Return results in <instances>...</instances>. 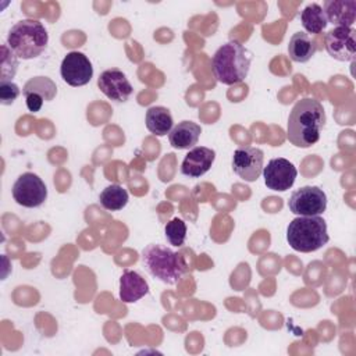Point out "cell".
Here are the masks:
<instances>
[{
	"label": "cell",
	"mask_w": 356,
	"mask_h": 356,
	"mask_svg": "<svg viewBox=\"0 0 356 356\" xmlns=\"http://www.w3.org/2000/svg\"><path fill=\"white\" fill-rule=\"evenodd\" d=\"M49 43L44 25L38 19H21L11 26L7 35V46L18 58L31 60L40 56Z\"/></svg>",
	"instance_id": "4"
},
{
	"label": "cell",
	"mask_w": 356,
	"mask_h": 356,
	"mask_svg": "<svg viewBox=\"0 0 356 356\" xmlns=\"http://www.w3.org/2000/svg\"><path fill=\"white\" fill-rule=\"evenodd\" d=\"M264 153L259 147L241 146L234 152L232 170L243 181H256L263 171Z\"/></svg>",
	"instance_id": "9"
},
{
	"label": "cell",
	"mask_w": 356,
	"mask_h": 356,
	"mask_svg": "<svg viewBox=\"0 0 356 356\" xmlns=\"http://www.w3.org/2000/svg\"><path fill=\"white\" fill-rule=\"evenodd\" d=\"M327 21L335 26H348L356 21V1L355 0H327L323 6Z\"/></svg>",
	"instance_id": "15"
},
{
	"label": "cell",
	"mask_w": 356,
	"mask_h": 356,
	"mask_svg": "<svg viewBox=\"0 0 356 356\" xmlns=\"http://www.w3.org/2000/svg\"><path fill=\"white\" fill-rule=\"evenodd\" d=\"M100 204L110 211H118L128 203V192L121 185L111 184L106 186L99 195Z\"/></svg>",
	"instance_id": "21"
},
{
	"label": "cell",
	"mask_w": 356,
	"mask_h": 356,
	"mask_svg": "<svg viewBox=\"0 0 356 356\" xmlns=\"http://www.w3.org/2000/svg\"><path fill=\"white\" fill-rule=\"evenodd\" d=\"M1 78L0 79H8L11 81L15 74H17V68H18V57L17 54L6 44L1 46Z\"/></svg>",
	"instance_id": "23"
},
{
	"label": "cell",
	"mask_w": 356,
	"mask_h": 356,
	"mask_svg": "<svg viewBox=\"0 0 356 356\" xmlns=\"http://www.w3.org/2000/svg\"><path fill=\"white\" fill-rule=\"evenodd\" d=\"M252 53L239 42L231 40L217 49L211 58V70L216 79L224 85H235L249 74Z\"/></svg>",
	"instance_id": "2"
},
{
	"label": "cell",
	"mask_w": 356,
	"mask_h": 356,
	"mask_svg": "<svg viewBox=\"0 0 356 356\" xmlns=\"http://www.w3.org/2000/svg\"><path fill=\"white\" fill-rule=\"evenodd\" d=\"M288 207L296 216H320L327 209V195L318 186H302L292 192Z\"/></svg>",
	"instance_id": "7"
},
{
	"label": "cell",
	"mask_w": 356,
	"mask_h": 356,
	"mask_svg": "<svg viewBox=\"0 0 356 356\" xmlns=\"http://www.w3.org/2000/svg\"><path fill=\"white\" fill-rule=\"evenodd\" d=\"M216 159V152L210 147L195 146L189 150L181 164V172L189 178H199L206 174Z\"/></svg>",
	"instance_id": "14"
},
{
	"label": "cell",
	"mask_w": 356,
	"mask_h": 356,
	"mask_svg": "<svg viewBox=\"0 0 356 356\" xmlns=\"http://www.w3.org/2000/svg\"><path fill=\"white\" fill-rule=\"evenodd\" d=\"M324 125L325 111L323 104L313 97H305L293 106L288 117V140L296 147H310L318 142Z\"/></svg>",
	"instance_id": "1"
},
{
	"label": "cell",
	"mask_w": 356,
	"mask_h": 356,
	"mask_svg": "<svg viewBox=\"0 0 356 356\" xmlns=\"http://www.w3.org/2000/svg\"><path fill=\"white\" fill-rule=\"evenodd\" d=\"M97 86L110 100L117 103L127 102L134 90L127 75L118 68L103 71L97 78Z\"/></svg>",
	"instance_id": "12"
},
{
	"label": "cell",
	"mask_w": 356,
	"mask_h": 356,
	"mask_svg": "<svg viewBox=\"0 0 356 356\" xmlns=\"http://www.w3.org/2000/svg\"><path fill=\"white\" fill-rule=\"evenodd\" d=\"M61 78L71 86H83L93 76L90 60L81 51H70L61 61Z\"/></svg>",
	"instance_id": "11"
},
{
	"label": "cell",
	"mask_w": 356,
	"mask_h": 356,
	"mask_svg": "<svg viewBox=\"0 0 356 356\" xmlns=\"http://www.w3.org/2000/svg\"><path fill=\"white\" fill-rule=\"evenodd\" d=\"M202 128L199 124L193 121H181L170 131L168 140L170 145L175 149H189L197 143Z\"/></svg>",
	"instance_id": "17"
},
{
	"label": "cell",
	"mask_w": 356,
	"mask_h": 356,
	"mask_svg": "<svg viewBox=\"0 0 356 356\" xmlns=\"http://www.w3.org/2000/svg\"><path fill=\"white\" fill-rule=\"evenodd\" d=\"M26 107L32 113H38L44 102H51L57 95V86L47 76H33L22 88Z\"/></svg>",
	"instance_id": "13"
},
{
	"label": "cell",
	"mask_w": 356,
	"mask_h": 356,
	"mask_svg": "<svg viewBox=\"0 0 356 356\" xmlns=\"http://www.w3.org/2000/svg\"><path fill=\"white\" fill-rule=\"evenodd\" d=\"M327 222L320 216H299L286 228V241L293 250L316 252L328 242Z\"/></svg>",
	"instance_id": "5"
},
{
	"label": "cell",
	"mask_w": 356,
	"mask_h": 356,
	"mask_svg": "<svg viewBox=\"0 0 356 356\" xmlns=\"http://www.w3.org/2000/svg\"><path fill=\"white\" fill-rule=\"evenodd\" d=\"M146 128L157 135L164 136L172 129V115L167 107L153 106L146 111Z\"/></svg>",
	"instance_id": "19"
},
{
	"label": "cell",
	"mask_w": 356,
	"mask_h": 356,
	"mask_svg": "<svg viewBox=\"0 0 356 356\" xmlns=\"http://www.w3.org/2000/svg\"><path fill=\"white\" fill-rule=\"evenodd\" d=\"M164 234L170 245L172 246H181L185 242L186 238V224L184 220L175 217L171 221L167 222L164 228Z\"/></svg>",
	"instance_id": "22"
},
{
	"label": "cell",
	"mask_w": 356,
	"mask_h": 356,
	"mask_svg": "<svg viewBox=\"0 0 356 356\" xmlns=\"http://www.w3.org/2000/svg\"><path fill=\"white\" fill-rule=\"evenodd\" d=\"M300 22L309 33H320L328 24L323 7L316 3H312L303 8L300 13Z\"/></svg>",
	"instance_id": "20"
},
{
	"label": "cell",
	"mask_w": 356,
	"mask_h": 356,
	"mask_svg": "<svg viewBox=\"0 0 356 356\" xmlns=\"http://www.w3.org/2000/svg\"><path fill=\"white\" fill-rule=\"evenodd\" d=\"M149 292L146 280L136 271L125 270L120 277V299L124 303H134Z\"/></svg>",
	"instance_id": "16"
},
{
	"label": "cell",
	"mask_w": 356,
	"mask_h": 356,
	"mask_svg": "<svg viewBox=\"0 0 356 356\" xmlns=\"http://www.w3.org/2000/svg\"><path fill=\"white\" fill-rule=\"evenodd\" d=\"M327 53L338 61H353L356 54V31L348 26H334L324 39Z\"/></svg>",
	"instance_id": "8"
},
{
	"label": "cell",
	"mask_w": 356,
	"mask_h": 356,
	"mask_svg": "<svg viewBox=\"0 0 356 356\" xmlns=\"http://www.w3.org/2000/svg\"><path fill=\"white\" fill-rule=\"evenodd\" d=\"M13 197L24 207H39L47 197V188L36 174L24 172L13 185Z\"/></svg>",
	"instance_id": "6"
},
{
	"label": "cell",
	"mask_w": 356,
	"mask_h": 356,
	"mask_svg": "<svg viewBox=\"0 0 356 356\" xmlns=\"http://www.w3.org/2000/svg\"><path fill=\"white\" fill-rule=\"evenodd\" d=\"M316 51H317V44L307 33L296 32L292 35L288 44V53L292 61L307 63L314 56Z\"/></svg>",
	"instance_id": "18"
},
{
	"label": "cell",
	"mask_w": 356,
	"mask_h": 356,
	"mask_svg": "<svg viewBox=\"0 0 356 356\" xmlns=\"http://www.w3.org/2000/svg\"><path fill=\"white\" fill-rule=\"evenodd\" d=\"M263 177H264V184L268 189L271 191H288L298 175L296 167L286 159L278 157V159H271L266 167H263Z\"/></svg>",
	"instance_id": "10"
},
{
	"label": "cell",
	"mask_w": 356,
	"mask_h": 356,
	"mask_svg": "<svg viewBox=\"0 0 356 356\" xmlns=\"http://www.w3.org/2000/svg\"><path fill=\"white\" fill-rule=\"evenodd\" d=\"M21 89L17 83L8 79H0V103L3 106H10L19 96Z\"/></svg>",
	"instance_id": "24"
},
{
	"label": "cell",
	"mask_w": 356,
	"mask_h": 356,
	"mask_svg": "<svg viewBox=\"0 0 356 356\" xmlns=\"http://www.w3.org/2000/svg\"><path fill=\"white\" fill-rule=\"evenodd\" d=\"M142 263L152 277L167 285H175L188 270L179 253L159 243H150L142 250Z\"/></svg>",
	"instance_id": "3"
}]
</instances>
